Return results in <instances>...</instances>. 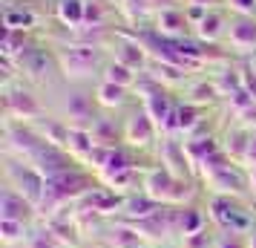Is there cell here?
<instances>
[{"instance_id": "7402d4cb", "label": "cell", "mask_w": 256, "mask_h": 248, "mask_svg": "<svg viewBox=\"0 0 256 248\" xmlns=\"http://www.w3.org/2000/svg\"><path fill=\"white\" fill-rule=\"evenodd\" d=\"M104 245L106 248H144V245H150V242L132 228V222H124V219H121V222L106 228Z\"/></svg>"}, {"instance_id": "ffe728a7", "label": "cell", "mask_w": 256, "mask_h": 248, "mask_svg": "<svg viewBox=\"0 0 256 248\" xmlns=\"http://www.w3.org/2000/svg\"><path fill=\"white\" fill-rule=\"evenodd\" d=\"M184 156L187 162H190V167H193V173L198 176V167L204 165V159L208 156H213L216 150H222V139L216 136V133H204V136H190V139H184Z\"/></svg>"}, {"instance_id": "4fadbf2b", "label": "cell", "mask_w": 256, "mask_h": 248, "mask_svg": "<svg viewBox=\"0 0 256 248\" xmlns=\"http://www.w3.org/2000/svg\"><path fill=\"white\" fill-rule=\"evenodd\" d=\"M152 35L164 41H187L193 38V26L187 21L184 6H167L152 15Z\"/></svg>"}, {"instance_id": "d4e9b609", "label": "cell", "mask_w": 256, "mask_h": 248, "mask_svg": "<svg viewBox=\"0 0 256 248\" xmlns=\"http://www.w3.org/2000/svg\"><path fill=\"white\" fill-rule=\"evenodd\" d=\"M38 41L32 32H12V29H3V44H0V55H3V61H9V64H14V61L20 58L24 52H29V49L35 47Z\"/></svg>"}, {"instance_id": "1f68e13d", "label": "cell", "mask_w": 256, "mask_h": 248, "mask_svg": "<svg viewBox=\"0 0 256 248\" xmlns=\"http://www.w3.org/2000/svg\"><path fill=\"white\" fill-rule=\"evenodd\" d=\"M224 9L230 15H256V0H224Z\"/></svg>"}, {"instance_id": "2e32d148", "label": "cell", "mask_w": 256, "mask_h": 248, "mask_svg": "<svg viewBox=\"0 0 256 248\" xmlns=\"http://www.w3.org/2000/svg\"><path fill=\"white\" fill-rule=\"evenodd\" d=\"M158 165L167 167L173 176L178 179H193L196 173H193V167H190V162H187L184 156V144L176 142L173 136H164L162 142H158Z\"/></svg>"}, {"instance_id": "ab89813d", "label": "cell", "mask_w": 256, "mask_h": 248, "mask_svg": "<svg viewBox=\"0 0 256 248\" xmlns=\"http://www.w3.org/2000/svg\"><path fill=\"white\" fill-rule=\"evenodd\" d=\"M144 248H156V245H144Z\"/></svg>"}, {"instance_id": "8992f818", "label": "cell", "mask_w": 256, "mask_h": 248, "mask_svg": "<svg viewBox=\"0 0 256 248\" xmlns=\"http://www.w3.org/2000/svg\"><path fill=\"white\" fill-rule=\"evenodd\" d=\"M98 104H95L92 90H81V87H72L66 90L64 101H60L58 118L66 127H92L95 118H98Z\"/></svg>"}, {"instance_id": "9a60e30c", "label": "cell", "mask_w": 256, "mask_h": 248, "mask_svg": "<svg viewBox=\"0 0 256 248\" xmlns=\"http://www.w3.org/2000/svg\"><path fill=\"white\" fill-rule=\"evenodd\" d=\"M38 24H40V15H38L35 3H20V0H6L3 3V29L35 35Z\"/></svg>"}, {"instance_id": "ac0fdd59", "label": "cell", "mask_w": 256, "mask_h": 248, "mask_svg": "<svg viewBox=\"0 0 256 248\" xmlns=\"http://www.w3.org/2000/svg\"><path fill=\"white\" fill-rule=\"evenodd\" d=\"M84 9L86 0H52V21L70 35H78L84 29Z\"/></svg>"}, {"instance_id": "4dcf8cb0", "label": "cell", "mask_w": 256, "mask_h": 248, "mask_svg": "<svg viewBox=\"0 0 256 248\" xmlns=\"http://www.w3.org/2000/svg\"><path fill=\"white\" fill-rule=\"evenodd\" d=\"M213 248H248V236L244 234H219Z\"/></svg>"}, {"instance_id": "e575fe53", "label": "cell", "mask_w": 256, "mask_h": 248, "mask_svg": "<svg viewBox=\"0 0 256 248\" xmlns=\"http://www.w3.org/2000/svg\"><path fill=\"white\" fill-rule=\"evenodd\" d=\"M150 3L152 15L158 12V9H167V6H184V0H147Z\"/></svg>"}, {"instance_id": "277c9868", "label": "cell", "mask_w": 256, "mask_h": 248, "mask_svg": "<svg viewBox=\"0 0 256 248\" xmlns=\"http://www.w3.org/2000/svg\"><path fill=\"white\" fill-rule=\"evenodd\" d=\"M208 219L219 234H250L256 228V213L250 205H244L239 196H210Z\"/></svg>"}, {"instance_id": "7a4b0ae2", "label": "cell", "mask_w": 256, "mask_h": 248, "mask_svg": "<svg viewBox=\"0 0 256 248\" xmlns=\"http://www.w3.org/2000/svg\"><path fill=\"white\" fill-rule=\"evenodd\" d=\"M92 188H98V182H95L92 170H86L84 165L75 167V170H66L60 176H52V179H46V190H44V199H40V208L38 211L58 213L70 202L78 205Z\"/></svg>"}, {"instance_id": "5bb4252c", "label": "cell", "mask_w": 256, "mask_h": 248, "mask_svg": "<svg viewBox=\"0 0 256 248\" xmlns=\"http://www.w3.org/2000/svg\"><path fill=\"white\" fill-rule=\"evenodd\" d=\"M228 24H230V12L228 9H210L193 26V38H196L198 44H204V47H219V44H224Z\"/></svg>"}, {"instance_id": "8d00e7d4", "label": "cell", "mask_w": 256, "mask_h": 248, "mask_svg": "<svg viewBox=\"0 0 256 248\" xmlns=\"http://www.w3.org/2000/svg\"><path fill=\"white\" fill-rule=\"evenodd\" d=\"M248 248H256V228L248 234Z\"/></svg>"}, {"instance_id": "7c38bea8", "label": "cell", "mask_w": 256, "mask_h": 248, "mask_svg": "<svg viewBox=\"0 0 256 248\" xmlns=\"http://www.w3.org/2000/svg\"><path fill=\"white\" fill-rule=\"evenodd\" d=\"M202 182L210 190V196H239V199H244V193H250L248 170L242 165L222 167V170L210 173V176H202Z\"/></svg>"}, {"instance_id": "603a6c76", "label": "cell", "mask_w": 256, "mask_h": 248, "mask_svg": "<svg viewBox=\"0 0 256 248\" xmlns=\"http://www.w3.org/2000/svg\"><path fill=\"white\" fill-rule=\"evenodd\" d=\"M204 228H210V219L202 208H196V205L176 208V236H190V234L204 231Z\"/></svg>"}, {"instance_id": "d590c367", "label": "cell", "mask_w": 256, "mask_h": 248, "mask_svg": "<svg viewBox=\"0 0 256 248\" xmlns=\"http://www.w3.org/2000/svg\"><path fill=\"white\" fill-rule=\"evenodd\" d=\"M248 188H250V193H256V167L248 170Z\"/></svg>"}, {"instance_id": "cb8c5ba5", "label": "cell", "mask_w": 256, "mask_h": 248, "mask_svg": "<svg viewBox=\"0 0 256 248\" xmlns=\"http://www.w3.org/2000/svg\"><path fill=\"white\" fill-rule=\"evenodd\" d=\"M164 205H158L156 199H150L144 190H138V193H130V196H124V208H121V216L127 219V222H138V219H147V216H152V213H158Z\"/></svg>"}, {"instance_id": "5b68a950", "label": "cell", "mask_w": 256, "mask_h": 248, "mask_svg": "<svg viewBox=\"0 0 256 248\" xmlns=\"http://www.w3.org/2000/svg\"><path fill=\"white\" fill-rule=\"evenodd\" d=\"M106 55L138 75H144L150 67V49L144 47V41L138 35H130V32H112L106 41Z\"/></svg>"}, {"instance_id": "484cf974", "label": "cell", "mask_w": 256, "mask_h": 248, "mask_svg": "<svg viewBox=\"0 0 256 248\" xmlns=\"http://www.w3.org/2000/svg\"><path fill=\"white\" fill-rule=\"evenodd\" d=\"M92 147H95V139H92V130H90V127H70L64 150H66L72 159H78V162L84 165V159L90 156Z\"/></svg>"}, {"instance_id": "30bf717a", "label": "cell", "mask_w": 256, "mask_h": 248, "mask_svg": "<svg viewBox=\"0 0 256 248\" xmlns=\"http://www.w3.org/2000/svg\"><path fill=\"white\" fill-rule=\"evenodd\" d=\"M224 47L230 55H242L244 61L256 55V15H230Z\"/></svg>"}, {"instance_id": "52a82bcc", "label": "cell", "mask_w": 256, "mask_h": 248, "mask_svg": "<svg viewBox=\"0 0 256 248\" xmlns=\"http://www.w3.org/2000/svg\"><path fill=\"white\" fill-rule=\"evenodd\" d=\"M3 113H6V121L35 124L38 118H44V104L38 101V95L29 87L6 84V90H3Z\"/></svg>"}, {"instance_id": "6da1fadb", "label": "cell", "mask_w": 256, "mask_h": 248, "mask_svg": "<svg viewBox=\"0 0 256 248\" xmlns=\"http://www.w3.org/2000/svg\"><path fill=\"white\" fill-rule=\"evenodd\" d=\"M55 49V61H58V72L64 81H70L72 87H81V84L92 81V78H101L106 64V47L98 44V41H86V38H78V41H64V44H52Z\"/></svg>"}, {"instance_id": "9c48e42d", "label": "cell", "mask_w": 256, "mask_h": 248, "mask_svg": "<svg viewBox=\"0 0 256 248\" xmlns=\"http://www.w3.org/2000/svg\"><path fill=\"white\" fill-rule=\"evenodd\" d=\"M158 136H162L158 127L152 124V118L144 113L141 104L132 107L127 113V118H124V124H121V139H124V144L130 150H147V147L156 144Z\"/></svg>"}, {"instance_id": "f1b7e54d", "label": "cell", "mask_w": 256, "mask_h": 248, "mask_svg": "<svg viewBox=\"0 0 256 248\" xmlns=\"http://www.w3.org/2000/svg\"><path fill=\"white\" fill-rule=\"evenodd\" d=\"M24 248H64V242L44 225V228H35V231L29 234V239H26Z\"/></svg>"}, {"instance_id": "83f0119b", "label": "cell", "mask_w": 256, "mask_h": 248, "mask_svg": "<svg viewBox=\"0 0 256 248\" xmlns=\"http://www.w3.org/2000/svg\"><path fill=\"white\" fill-rule=\"evenodd\" d=\"M32 234V225L26 222H12V219H0V242L6 248L12 245H26V239Z\"/></svg>"}, {"instance_id": "f546056e", "label": "cell", "mask_w": 256, "mask_h": 248, "mask_svg": "<svg viewBox=\"0 0 256 248\" xmlns=\"http://www.w3.org/2000/svg\"><path fill=\"white\" fill-rule=\"evenodd\" d=\"M213 245H216L213 228H204V231L190 234V236H178V248H213Z\"/></svg>"}, {"instance_id": "d6986e66", "label": "cell", "mask_w": 256, "mask_h": 248, "mask_svg": "<svg viewBox=\"0 0 256 248\" xmlns=\"http://www.w3.org/2000/svg\"><path fill=\"white\" fill-rule=\"evenodd\" d=\"M250 136H254V127L236 121L222 136V150L230 156L236 165H244V156H248V147H250Z\"/></svg>"}, {"instance_id": "ba28073f", "label": "cell", "mask_w": 256, "mask_h": 248, "mask_svg": "<svg viewBox=\"0 0 256 248\" xmlns=\"http://www.w3.org/2000/svg\"><path fill=\"white\" fill-rule=\"evenodd\" d=\"M14 70L18 75L29 84H44L52 75L58 72V61H55V49L52 47H44V44H35V47L24 52L20 58L14 61Z\"/></svg>"}, {"instance_id": "8fae6325", "label": "cell", "mask_w": 256, "mask_h": 248, "mask_svg": "<svg viewBox=\"0 0 256 248\" xmlns=\"http://www.w3.org/2000/svg\"><path fill=\"white\" fill-rule=\"evenodd\" d=\"M9 188L18 190L24 199H29L35 208H40L44 199V190H46V176L29 162H18L9 167Z\"/></svg>"}, {"instance_id": "3957f363", "label": "cell", "mask_w": 256, "mask_h": 248, "mask_svg": "<svg viewBox=\"0 0 256 248\" xmlns=\"http://www.w3.org/2000/svg\"><path fill=\"white\" fill-rule=\"evenodd\" d=\"M141 190L156 199L158 205L164 208H182V205H193V179H178L173 176L167 167L156 165V167H147L144 170V176H141Z\"/></svg>"}, {"instance_id": "e0dca14e", "label": "cell", "mask_w": 256, "mask_h": 248, "mask_svg": "<svg viewBox=\"0 0 256 248\" xmlns=\"http://www.w3.org/2000/svg\"><path fill=\"white\" fill-rule=\"evenodd\" d=\"M35 216H38V208L29 199H24L18 190H12L9 185L0 190V219H12V222L32 225Z\"/></svg>"}, {"instance_id": "4316f807", "label": "cell", "mask_w": 256, "mask_h": 248, "mask_svg": "<svg viewBox=\"0 0 256 248\" xmlns=\"http://www.w3.org/2000/svg\"><path fill=\"white\" fill-rule=\"evenodd\" d=\"M101 78H104V81L118 84V87H127V90H136V84L141 81L138 72H132L130 67H124V64H118V61H112V58H106Z\"/></svg>"}, {"instance_id": "836d02e7", "label": "cell", "mask_w": 256, "mask_h": 248, "mask_svg": "<svg viewBox=\"0 0 256 248\" xmlns=\"http://www.w3.org/2000/svg\"><path fill=\"white\" fill-rule=\"evenodd\" d=\"M184 6H198V9H224V0H184Z\"/></svg>"}, {"instance_id": "f35d334b", "label": "cell", "mask_w": 256, "mask_h": 248, "mask_svg": "<svg viewBox=\"0 0 256 248\" xmlns=\"http://www.w3.org/2000/svg\"><path fill=\"white\" fill-rule=\"evenodd\" d=\"M164 248H178V245H164Z\"/></svg>"}, {"instance_id": "74e56055", "label": "cell", "mask_w": 256, "mask_h": 248, "mask_svg": "<svg viewBox=\"0 0 256 248\" xmlns=\"http://www.w3.org/2000/svg\"><path fill=\"white\" fill-rule=\"evenodd\" d=\"M20 3H40V0H20Z\"/></svg>"}, {"instance_id": "44dd1931", "label": "cell", "mask_w": 256, "mask_h": 248, "mask_svg": "<svg viewBox=\"0 0 256 248\" xmlns=\"http://www.w3.org/2000/svg\"><path fill=\"white\" fill-rule=\"evenodd\" d=\"M92 95H95V104L98 110H124L130 104V90L127 87H118L112 81H104V78H98L92 87Z\"/></svg>"}, {"instance_id": "d6a6232c", "label": "cell", "mask_w": 256, "mask_h": 248, "mask_svg": "<svg viewBox=\"0 0 256 248\" xmlns=\"http://www.w3.org/2000/svg\"><path fill=\"white\" fill-rule=\"evenodd\" d=\"M244 170H254L256 167V127H254V136H250V147H248V156H244Z\"/></svg>"}]
</instances>
